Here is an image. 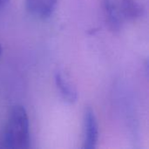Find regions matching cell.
<instances>
[{
	"label": "cell",
	"instance_id": "obj_7",
	"mask_svg": "<svg viewBox=\"0 0 149 149\" xmlns=\"http://www.w3.org/2000/svg\"><path fill=\"white\" fill-rule=\"evenodd\" d=\"M1 53H2V47H1V45H0V56H1Z\"/></svg>",
	"mask_w": 149,
	"mask_h": 149
},
{
	"label": "cell",
	"instance_id": "obj_2",
	"mask_svg": "<svg viewBox=\"0 0 149 149\" xmlns=\"http://www.w3.org/2000/svg\"><path fill=\"white\" fill-rule=\"evenodd\" d=\"M104 10L113 30H119L126 22L144 14L143 7L135 0H104Z\"/></svg>",
	"mask_w": 149,
	"mask_h": 149
},
{
	"label": "cell",
	"instance_id": "obj_6",
	"mask_svg": "<svg viewBox=\"0 0 149 149\" xmlns=\"http://www.w3.org/2000/svg\"><path fill=\"white\" fill-rule=\"evenodd\" d=\"M8 1H9V0H0V9H1V8H3V7L7 4Z\"/></svg>",
	"mask_w": 149,
	"mask_h": 149
},
{
	"label": "cell",
	"instance_id": "obj_3",
	"mask_svg": "<svg viewBox=\"0 0 149 149\" xmlns=\"http://www.w3.org/2000/svg\"><path fill=\"white\" fill-rule=\"evenodd\" d=\"M99 138L98 123L93 111L87 107L84 114V146L85 149L96 148Z\"/></svg>",
	"mask_w": 149,
	"mask_h": 149
},
{
	"label": "cell",
	"instance_id": "obj_4",
	"mask_svg": "<svg viewBox=\"0 0 149 149\" xmlns=\"http://www.w3.org/2000/svg\"><path fill=\"white\" fill-rule=\"evenodd\" d=\"M27 10L40 18L49 17L54 11L58 0H24Z\"/></svg>",
	"mask_w": 149,
	"mask_h": 149
},
{
	"label": "cell",
	"instance_id": "obj_1",
	"mask_svg": "<svg viewBox=\"0 0 149 149\" xmlns=\"http://www.w3.org/2000/svg\"><path fill=\"white\" fill-rule=\"evenodd\" d=\"M29 119L25 109L16 106L10 111L3 133V147L8 148H28L30 147Z\"/></svg>",
	"mask_w": 149,
	"mask_h": 149
},
{
	"label": "cell",
	"instance_id": "obj_5",
	"mask_svg": "<svg viewBox=\"0 0 149 149\" xmlns=\"http://www.w3.org/2000/svg\"><path fill=\"white\" fill-rule=\"evenodd\" d=\"M55 83L58 88L60 94L65 100L73 103L77 100V92L72 84L63 76L62 73L57 72L55 74Z\"/></svg>",
	"mask_w": 149,
	"mask_h": 149
}]
</instances>
